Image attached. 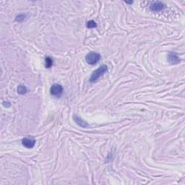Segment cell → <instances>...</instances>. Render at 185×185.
<instances>
[{"label":"cell","mask_w":185,"mask_h":185,"mask_svg":"<svg viewBox=\"0 0 185 185\" xmlns=\"http://www.w3.org/2000/svg\"><path fill=\"white\" fill-rule=\"evenodd\" d=\"M107 71H108V67L106 65H102L99 68H98L94 72H93V73L91 75V77H90V81L91 82H95L103 74L106 73Z\"/></svg>","instance_id":"6da1fadb"},{"label":"cell","mask_w":185,"mask_h":185,"mask_svg":"<svg viewBox=\"0 0 185 185\" xmlns=\"http://www.w3.org/2000/svg\"><path fill=\"white\" fill-rule=\"evenodd\" d=\"M101 59V55L100 54L96 52H91L85 56V60L88 64L93 65L96 64L98 61Z\"/></svg>","instance_id":"7a4b0ae2"},{"label":"cell","mask_w":185,"mask_h":185,"mask_svg":"<svg viewBox=\"0 0 185 185\" xmlns=\"http://www.w3.org/2000/svg\"><path fill=\"white\" fill-rule=\"evenodd\" d=\"M51 95L56 97H59L63 93L62 86L59 84H54L50 88Z\"/></svg>","instance_id":"3957f363"},{"label":"cell","mask_w":185,"mask_h":185,"mask_svg":"<svg viewBox=\"0 0 185 185\" xmlns=\"http://www.w3.org/2000/svg\"><path fill=\"white\" fill-rule=\"evenodd\" d=\"M22 144L27 148H32L36 144V140L31 137H25L22 140Z\"/></svg>","instance_id":"277c9868"},{"label":"cell","mask_w":185,"mask_h":185,"mask_svg":"<svg viewBox=\"0 0 185 185\" xmlns=\"http://www.w3.org/2000/svg\"><path fill=\"white\" fill-rule=\"evenodd\" d=\"M165 8V4L161 1H154L151 5V10L153 12H161Z\"/></svg>","instance_id":"5b68a950"},{"label":"cell","mask_w":185,"mask_h":185,"mask_svg":"<svg viewBox=\"0 0 185 185\" xmlns=\"http://www.w3.org/2000/svg\"><path fill=\"white\" fill-rule=\"evenodd\" d=\"M73 119H74V121H75V123L77 124V125H79V126L81 127L86 128L89 127V124H88L85 121H84L83 119H81L80 117H79L78 116L73 115Z\"/></svg>","instance_id":"8992f818"},{"label":"cell","mask_w":185,"mask_h":185,"mask_svg":"<svg viewBox=\"0 0 185 185\" xmlns=\"http://www.w3.org/2000/svg\"><path fill=\"white\" fill-rule=\"evenodd\" d=\"M168 60L171 64H176L180 61V59L178 57V56L174 52H170L168 56Z\"/></svg>","instance_id":"52a82bcc"},{"label":"cell","mask_w":185,"mask_h":185,"mask_svg":"<svg viewBox=\"0 0 185 185\" xmlns=\"http://www.w3.org/2000/svg\"><path fill=\"white\" fill-rule=\"evenodd\" d=\"M53 62H54V61H53L52 57L46 56L45 59V67L46 68H50L53 65Z\"/></svg>","instance_id":"ba28073f"},{"label":"cell","mask_w":185,"mask_h":185,"mask_svg":"<svg viewBox=\"0 0 185 185\" xmlns=\"http://www.w3.org/2000/svg\"><path fill=\"white\" fill-rule=\"evenodd\" d=\"M27 91H28V89L25 86L19 85L18 87H17V93H18L19 94H20V95L25 94V93H27Z\"/></svg>","instance_id":"9c48e42d"},{"label":"cell","mask_w":185,"mask_h":185,"mask_svg":"<svg viewBox=\"0 0 185 185\" xmlns=\"http://www.w3.org/2000/svg\"><path fill=\"white\" fill-rule=\"evenodd\" d=\"M86 26H87V27L88 28H94L96 27L97 25H96V22H95V21L90 20L87 22V25H86Z\"/></svg>","instance_id":"30bf717a"},{"label":"cell","mask_w":185,"mask_h":185,"mask_svg":"<svg viewBox=\"0 0 185 185\" xmlns=\"http://www.w3.org/2000/svg\"><path fill=\"white\" fill-rule=\"evenodd\" d=\"M25 17V15H19L16 17V18H15V20L17 21V22H22V20H24Z\"/></svg>","instance_id":"8fae6325"}]
</instances>
